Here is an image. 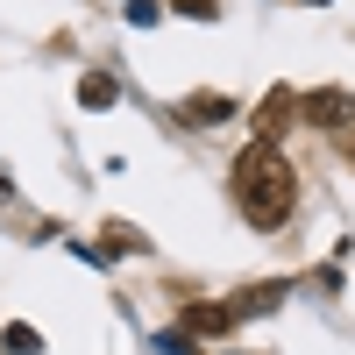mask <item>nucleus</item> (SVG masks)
<instances>
[{
    "label": "nucleus",
    "instance_id": "obj_4",
    "mask_svg": "<svg viewBox=\"0 0 355 355\" xmlns=\"http://www.w3.org/2000/svg\"><path fill=\"white\" fill-rule=\"evenodd\" d=\"M277 306H284V284H249V291H234V299H227L234 320H256V313H277Z\"/></svg>",
    "mask_w": 355,
    "mask_h": 355
},
{
    "label": "nucleus",
    "instance_id": "obj_6",
    "mask_svg": "<svg viewBox=\"0 0 355 355\" xmlns=\"http://www.w3.org/2000/svg\"><path fill=\"white\" fill-rule=\"evenodd\" d=\"M78 100H85V107H114V78H100V71H93V78L78 85Z\"/></svg>",
    "mask_w": 355,
    "mask_h": 355
},
{
    "label": "nucleus",
    "instance_id": "obj_2",
    "mask_svg": "<svg viewBox=\"0 0 355 355\" xmlns=\"http://www.w3.org/2000/svg\"><path fill=\"white\" fill-rule=\"evenodd\" d=\"M299 114L313 128H355V93H341V85H320V93L299 100Z\"/></svg>",
    "mask_w": 355,
    "mask_h": 355
},
{
    "label": "nucleus",
    "instance_id": "obj_7",
    "mask_svg": "<svg viewBox=\"0 0 355 355\" xmlns=\"http://www.w3.org/2000/svg\"><path fill=\"white\" fill-rule=\"evenodd\" d=\"M185 114H192V121H227V100L206 93V100H185Z\"/></svg>",
    "mask_w": 355,
    "mask_h": 355
},
{
    "label": "nucleus",
    "instance_id": "obj_9",
    "mask_svg": "<svg viewBox=\"0 0 355 355\" xmlns=\"http://www.w3.org/2000/svg\"><path fill=\"white\" fill-rule=\"evenodd\" d=\"M348 164H355V142H348Z\"/></svg>",
    "mask_w": 355,
    "mask_h": 355
},
{
    "label": "nucleus",
    "instance_id": "obj_8",
    "mask_svg": "<svg viewBox=\"0 0 355 355\" xmlns=\"http://www.w3.org/2000/svg\"><path fill=\"white\" fill-rule=\"evenodd\" d=\"M8 348H15V355H36L43 341H36V327H8Z\"/></svg>",
    "mask_w": 355,
    "mask_h": 355
},
{
    "label": "nucleus",
    "instance_id": "obj_1",
    "mask_svg": "<svg viewBox=\"0 0 355 355\" xmlns=\"http://www.w3.org/2000/svg\"><path fill=\"white\" fill-rule=\"evenodd\" d=\"M234 206H242L249 227H284L291 206H299V171L284 164L277 142H249L234 157Z\"/></svg>",
    "mask_w": 355,
    "mask_h": 355
},
{
    "label": "nucleus",
    "instance_id": "obj_3",
    "mask_svg": "<svg viewBox=\"0 0 355 355\" xmlns=\"http://www.w3.org/2000/svg\"><path fill=\"white\" fill-rule=\"evenodd\" d=\"M291 114H299V93H291V85H277V93L263 100V114H256V142H277V128L291 121Z\"/></svg>",
    "mask_w": 355,
    "mask_h": 355
},
{
    "label": "nucleus",
    "instance_id": "obj_10",
    "mask_svg": "<svg viewBox=\"0 0 355 355\" xmlns=\"http://www.w3.org/2000/svg\"><path fill=\"white\" fill-rule=\"evenodd\" d=\"M313 8H320V0H313Z\"/></svg>",
    "mask_w": 355,
    "mask_h": 355
},
{
    "label": "nucleus",
    "instance_id": "obj_5",
    "mask_svg": "<svg viewBox=\"0 0 355 355\" xmlns=\"http://www.w3.org/2000/svg\"><path fill=\"white\" fill-rule=\"evenodd\" d=\"M227 327H234L227 299H214V306H185V334H227Z\"/></svg>",
    "mask_w": 355,
    "mask_h": 355
}]
</instances>
